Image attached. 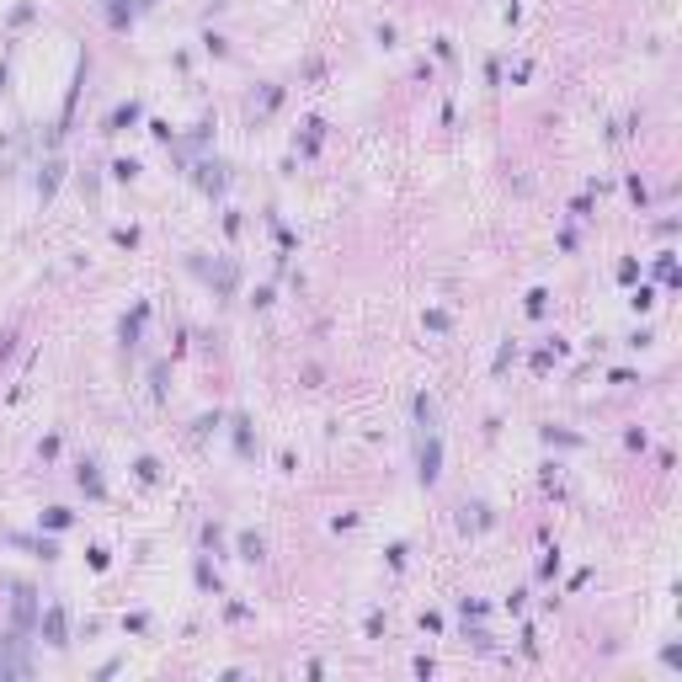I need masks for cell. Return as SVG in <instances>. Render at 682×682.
I'll use <instances>...</instances> for the list:
<instances>
[{
	"instance_id": "7a4b0ae2",
	"label": "cell",
	"mask_w": 682,
	"mask_h": 682,
	"mask_svg": "<svg viewBox=\"0 0 682 682\" xmlns=\"http://www.w3.org/2000/svg\"><path fill=\"white\" fill-rule=\"evenodd\" d=\"M139 118V107H134V101H128V107H118V118H112V128H128V123Z\"/></svg>"
},
{
	"instance_id": "3957f363",
	"label": "cell",
	"mask_w": 682,
	"mask_h": 682,
	"mask_svg": "<svg viewBox=\"0 0 682 682\" xmlns=\"http://www.w3.org/2000/svg\"><path fill=\"white\" fill-rule=\"evenodd\" d=\"M240 549H245V560H261V539H256V533H245Z\"/></svg>"
},
{
	"instance_id": "6da1fadb",
	"label": "cell",
	"mask_w": 682,
	"mask_h": 682,
	"mask_svg": "<svg viewBox=\"0 0 682 682\" xmlns=\"http://www.w3.org/2000/svg\"><path fill=\"white\" fill-rule=\"evenodd\" d=\"M48 645H64V613L48 608Z\"/></svg>"
}]
</instances>
